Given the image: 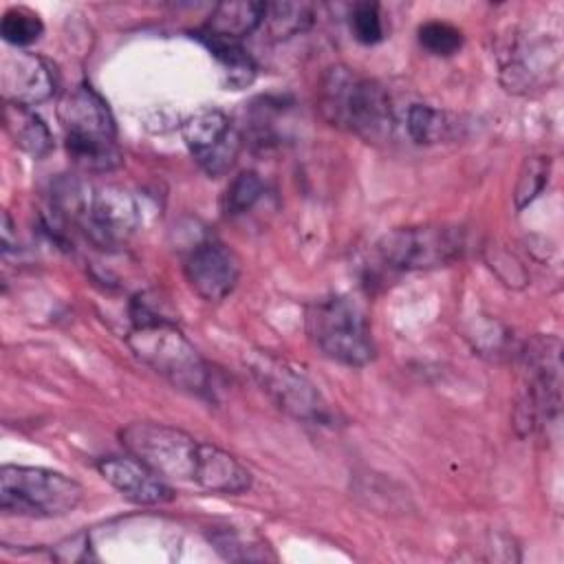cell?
I'll return each mask as SVG.
<instances>
[{
  "label": "cell",
  "mask_w": 564,
  "mask_h": 564,
  "mask_svg": "<svg viewBox=\"0 0 564 564\" xmlns=\"http://www.w3.org/2000/svg\"><path fill=\"white\" fill-rule=\"evenodd\" d=\"M264 194V181L260 178L258 172H240L238 176L231 178V183L227 185L220 207L227 216H240L245 212H249Z\"/></svg>",
  "instance_id": "obj_21"
},
{
  "label": "cell",
  "mask_w": 564,
  "mask_h": 564,
  "mask_svg": "<svg viewBox=\"0 0 564 564\" xmlns=\"http://www.w3.org/2000/svg\"><path fill=\"white\" fill-rule=\"evenodd\" d=\"M123 447L150 465L165 480L192 482L212 494H245L251 471L214 443L154 421H134L119 432Z\"/></svg>",
  "instance_id": "obj_1"
},
{
  "label": "cell",
  "mask_w": 564,
  "mask_h": 564,
  "mask_svg": "<svg viewBox=\"0 0 564 564\" xmlns=\"http://www.w3.org/2000/svg\"><path fill=\"white\" fill-rule=\"evenodd\" d=\"M245 366L275 408L295 421L313 425H333L337 421L335 410L317 386L284 357L269 350H249Z\"/></svg>",
  "instance_id": "obj_8"
},
{
  "label": "cell",
  "mask_w": 564,
  "mask_h": 564,
  "mask_svg": "<svg viewBox=\"0 0 564 564\" xmlns=\"http://www.w3.org/2000/svg\"><path fill=\"white\" fill-rule=\"evenodd\" d=\"M198 40L220 62L227 84L231 88H236V90L247 88L256 79L258 66H256L253 57L242 48L240 42H227V40H216V37H205V35H198Z\"/></svg>",
  "instance_id": "obj_18"
},
{
  "label": "cell",
  "mask_w": 564,
  "mask_h": 564,
  "mask_svg": "<svg viewBox=\"0 0 564 564\" xmlns=\"http://www.w3.org/2000/svg\"><path fill=\"white\" fill-rule=\"evenodd\" d=\"M183 273L198 297L220 302L234 291L240 278V260L225 242L207 238L192 247L183 262Z\"/></svg>",
  "instance_id": "obj_12"
},
{
  "label": "cell",
  "mask_w": 564,
  "mask_h": 564,
  "mask_svg": "<svg viewBox=\"0 0 564 564\" xmlns=\"http://www.w3.org/2000/svg\"><path fill=\"white\" fill-rule=\"evenodd\" d=\"M306 333L311 341L333 361L344 366H366L375 359V339L364 308L348 295H328L306 311Z\"/></svg>",
  "instance_id": "obj_6"
},
{
  "label": "cell",
  "mask_w": 564,
  "mask_h": 564,
  "mask_svg": "<svg viewBox=\"0 0 564 564\" xmlns=\"http://www.w3.org/2000/svg\"><path fill=\"white\" fill-rule=\"evenodd\" d=\"M419 42L427 53L438 57H449L458 53V48L463 46V33L454 24L430 20L419 26Z\"/></svg>",
  "instance_id": "obj_23"
},
{
  "label": "cell",
  "mask_w": 564,
  "mask_h": 564,
  "mask_svg": "<svg viewBox=\"0 0 564 564\" xmlns=\"http://www.w3.org/2000/svg\"><path fill=\"white\" fill-rule=\"evenodd\" d=\"M562 344L551 335L531 337L520 357L524 370V394L516 405V425L531 434L560 416L562 405Z\"/></svg>",
  "instance_id": "obj_9"
},
{
  "label": "cell",
  "mask_w": 564,
  "mask_h": 564,
  "mask_svg": "<svg viewBox=\"0 0 564 564\" xmlns=\"http://www.w3.org/2000/svg\"><path fill=\"white\" fill-rule=\"evenodd\" d=\"M44 33V24L40 15L26 7H11L4 11L0 22V35L7 44L15 48L31 46Z\"/></svg>",
  "instance_id": "obj_20"
},
{
  "label": "cell",
  "mask_w": 564,
  "mask_h": 564,
  "mask_svg": "<svg viewBox=\"0 0 564 564\" xmlns=\"http://www.w3.org/2000/svg\"><path fill=\"white\" fill-rule=\"evenodd\" d=\"M55 86V70L42 55L15 48L0 62V90L9 104L37 106L53 97Z\"/></svg>",
  "instance_id": "obj_13"
},
{
  "label": "cell",
  "mask_w": 564,
  "mask_h": 564,
  "mask_svg": "<svg viewBox=\"0 0 564 564\" xmlns=\"http://www.w3.org/2000/svg\"><path fill=\"white\" fill-rule=\"evenodd\" d=\"M181 134L194 161L209 176L227 174L240 152L242 139L231 119L218 108H203L181 123Z\"/></svg>",
  "instance_id": "obj_11"
},
{
  "label": "cell",
  "mask_w": 564,
  "mask_h": 564,
  "mask_svg": "<svg viewBox=\"0 0 564 564\" xmlns=\"http://www.w3.org/2000/svg\"><path fill=\"white\" fill-rule=\"evenodd\" d=\"M53 209L99 247L121 245L141 225V207L128 189L119 185L95 187L73 176L53 183Z\"/></svg>",
  "instance_id": "obj_3"
},
{
  "label": "cell",
  "mask_w": 564,
  "mask_h": 564,
  "mask_svg": "<svg viewBox=\"0 0 564 564\" xmlns=\"http://www.w3.org/2000/svg\"><path fill=\"white\" fill-rule=\"evenodd\" d=\"M405 130L414 143L432 145V143L452 139L454 132L458 130V126L449 112L438 110L427 104H414L408 108Z\"/></svg>",
  "instance_id": "obj_17"
},
{
  "label": "cell",
  "mask_w": 564,
  "mask_h": 564,
  "mask_svg": "<svg viewBox=\"0 0 564 564\" xmlns=\"http://www.w3.org/2000/svg\"><path fill=\"white\" fill-rule=\"evenodd\" d=\"M350 29L357 42L377 44L383 40V20L377 2H357L350 11Z\"/></svg>",
  "instance_id": "obj_24"
},
{
  "label": "cell",
  "mask_w": 564,
  "mask_h": 564,
  "mask_svg": "<svg viewBox=\"0 0 564 564\" xmlns=\"http://www.w3.org/2000/svg\"><path fill=\"white\" fill-rule=\"evenodd\" d=\"M70 161L86 172H110L121 165L117 128L106 99L90 86L70 88L57 106Z\"/></svg>",
  "instance_id": "obj_5"
},
{
  "label": "cell",
  "mask_w": 564,
  "mask_h": 564,
  "mask_svg": "<svg viewBox=\"0 0 564 564\" xmlns=\"http://www.w3.org/2000/svg\"><path fill=\"white\" fill-rule=\"evenodd\" d=\"M267 2H251V0H238V2H220L209 13V20L203 24V29L196 35L227 40V42H240L242 37L251 35L260 24H264Z\"/></svg>",
  "instance_id": "obj_15"
},
{
  "label": "cell",
  "mask_w": 564,
  "mask_h": 564,
  "mask_svg": "<svg viewBox=\"0 0 564 564\" xmlns=\"http://www.w3.org/2000/svg\"><path fill=\"white\" fill-rule=\"evenodd\" d=\"M132 328L128 346L145 366L181 390L205 394L209 390V368L194 344L178 330L174 317L165 315L156 300L139 293L130 306Z\"/></svg>",
  "instance_id": "obj_2"
},
{
  "label": "cell",
  "mask_w": 564,
  "mask_h": 564,
  "mask_svg": "<svg viewBox=\"0 0 564 564\" xmlns=\"http://www.w3.org/2000/svg\"><path fill=\"white\" fill-rule=\"evenodd\" d=\"M551 176V159L549 156H529L524 159L518 183L513 189V205L516 209H524L531 205L544 189Z\"/></svg>",
  "instance_id": "obj_22"
},
{
  "label": "cell",
  "mask_w": 564,
  "mask_h": 564,
  "mask_svg": "<svg viewBox=\"0 0 564 564\" xmlns=\"http://www.w3.org/2000/svg\"><path fill=\"white\" fill-rule=\"evenodd\" d=\"M264 22L273 37H291L306 31L313 24V7L306 2H275L267 4Z\"/></svg>",
  "instance_id": "obj_19"
},
{
  "label": "cell",
  "mask_w": 564,
  "mask_h": 564,
  "mask_svg": "<svg viewBox=\"0 0 564 564\" xmlns=\"http://www.w3.org/2000/svg\"><path fill=\"white\" fill-rule=\"evenodd\" d=\"M4 128L13 143L33 159H42L53 148V137L40 115L29 106L4 101Z\"/></svg>",
  "instance_id": "obj_16"
},
{
  "label": "cell",
  "mask_w": 564,
  "mask_h": 564,
  "mask_svg": "<svg viewBox=\"0 0 564 564\" xmlns=\"http://www.w3.org/2000/svg\"><path fill=\"white\" fill-rule=\"evenodd\" d=\"M317 106L330 126L366 141H383L394 128L392 101L386 88L344 64L330 66L322 75Z\"/></svg>",
  "instance_id": "obj_4"
},
{
  "label": "cell",
  "mask_w": 564,
  "mask_h": 564,
  "mask_svg": "<svg viewBox=\"0 0 564 564\" xmlns=\"http://www.w3.org/2000/svg\"><path fill=\"white\" fill-rule=\"evenodd\" d=\"M97 471L130 502L163 505L174 498V489L167 480L130 452L123 456L101 458L97 463Z\"/></svg>",
  "instance_id": "obj_14"
},
{
  "label": "cell",
  "mask_w": 564,
  "mask_h": 564,
  "mask_svg": "<svg viewBox=\"0 0 564 564\" xmlns=\"http://www.w3.org/2000/svg\"><path fill=\"white\" fill-rule=\"evenodd\" d=\"M84 487L53 469L4 465L0 469V509L24 518H59L77 509Z\"/></svg>",
  "instance_id": "obj_7"
},
{
  "label": "cell",
  "mask_w": 564,
  "mask_h": 564,
  "mask_svg": "<svg viewBox=\"0 0 564 564\" xmlns=\"http://www.w3.org/2000/svg\"><path fill=\"white\" fill-rule=\"evenodd\" d=\"M467 249L465 229L454 225L399 227L377 242L379 258L392 269H436L463 258Z\"/></svg>",
  "instance_id": "obj_10"
}]
</instances>
